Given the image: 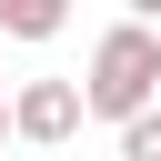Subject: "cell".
Listing matches in <instances>:
<instances>
[{
    "label": "cell",
    "mask_w": 161,
    "mask_h": 161,
    "mask_svg": "<svg viewBox=\"0 0 161 161\" xmlns=\"http://www.w3.org/2000/svg\"><path fill=\"white\" fill-rule=\"evenodd\" d=\"M141 101H161V20H111L101 40H91V70H80V111L91 121H121V111H141Z\"/></svg>",
    "instance_id": "obj_1"
},
{
    "label": "cell",
    "mask_w": 161,
    "mask_h": 161,
    "mask_svg": "<svg viewBox=\"0 0 161 161\" xmlns=\"http://www.w3.org/2000/svg\"><path fill=\"white\" fill-rule=\"evenodd\" d=\"M80 121H91V111H80V80H20V91H10V141H40V151H50V141H70Z\"/></svg>",
    "instance_id": "obj_2"
},
{
    "label": "cell",
    "mask_w": 161,
    "mask_h": 161,
    "mask_svg": "<svg viewBox=\"0 0 161 161\" xmlns=\"http://www.w3.org/2000/svg\"><path fill=\"white\" fill-rule=\"evenodd\" d=\"M60 20H70V0H0L10 40H60Z\"/></svg>",
    "instance_id": "obj_3"
},
{
    "label": "cell",
    "mask_w": 161,
    "mask_h": 161,
    "mask_svg": "<svg viewBox=\"0 0 161 161\" xmlns=\"http://www.w3.org/2000/svg\"><path fill=\"white\" fill-rule=\"evenodd\" d=\"M111 131H121V161H161V101H141V111H121Z\"/></svg>",
    "instance_id": "obj_4"
},
{
    "label": "cell",
    "mask_w": 161,
    "mask_h": 161,
    "mask_svg": "<svg viewBox=\"0 0 161 161\" xmlns=\"http://www.w3.org/2000/svg\"><path fill=\"white\" fill-rule=\"evenodd\" d=\"M121 10H131V20H161V0H121Z\"/></svg>",
    "instance_id": "obj_5"
},
{
    "label": "cell",
    "mask_w": 161,
    "mask_h": 161,
    "mask_svg": "<svg viewBox=\"0 0 161 161\" xmlns=\"http://www.w3.org/2000/svg\"><path fill=\"white\" fill-rule=\"evenodd\" d=\"M0 141H10V91H0Z\"/></svg>",
    "instance_id": "obj_6"
}]
</instances>
